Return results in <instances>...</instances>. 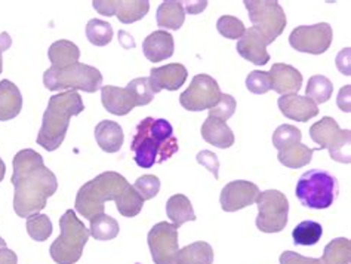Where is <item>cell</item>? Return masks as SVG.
<instances>
[{
    "label": "cell",
    "instance_id": "44dd1931",
    "mask_svg": "<svg viewBox=\"0 0 351 264\" xmlns=\"http://www.w3.org/2000/svg\"><path fill=\"white\" fill-rule=\"evenodd\" d=\"M175 43L172 34L166 30H157L147 36L143 42V51L147 60L152 62H160L173 56Z\"/></svg>",
    "mask_w": 351,
    "mask_h": 264
},
{
    "label": "cell",
    "instance_id": "5bb4252c",
    "mask_svg": "<svg viewBox=\"0 0 351 264\" xmlns=\"http://www.w3.org/2000/svg\"><path fill=\"white\" fill-rule=\"evenodd\" d=\"M153 122V117H145L136 126V132L134 135V140L131 144V150L135 154V163L140 168L149 169L154 163H157L160 156L159 144L156 143L153 135L150 132V126Z\"/></svg>",
    "mask_w": 351,
    "mask_h": 264
},
{
    "label": "cell",
    "instance_id": "8fae6325",
    "mask_svg": "<svg viewBox=\"0 0 351 264\" xmlns=\"http://www.w3.org/2000/svg\"><path fill=\"white\" fill-rule=\"evenodd\" d=\"M332 40H334V32L328 23L300 25L289 36V43L293 49L313 53V56L326 52L330 48Z\"/></svg>",
    "mask_w": 351,
    "mask_h": 264
},
{
    "label": "cell",
    "instance_id": "7a4b0ae2",
    "mask_svg": "<svg viewBox=\"0 0 351 264\" xmlns=\"http://www.w3.org/2000/svg\"><path fill=\"white\" fill-rule=\"evenodd\" d=\"M83 110H85V104L77 91H66V93L52 95L43 115L38 144L48 152L57 150L66 139L70 119Z\"/></svg>",
    "mask_w": 351,
    "mask_h": 264
},
{
    "label": "cell",
    "instance_id": "277c9868",
    "mask_svg": "<svg viewBox=\"0 0 351 264\" xmlns=\"http://www.w3.org/2000/svg\"><path fill=\"white\" fill-rule=\"evenodd\" d=\"M60 236L51 245L49 252L57 264H76L89 239V229L80 221L73 209L60 218Z\"/></svg>",
    "mask_w": 351,
    "mask_h": 264
},
{
    "label": "cell",
    "instance_id": "60d3db41",
    "mask_svg": "<svg viewBox=\"0 0 351 264\" xmlns=\"http://www.w3.org/2000/svg\"><path fill=\"white\" fill-rule=\"evenodd\" d=\"M236 99L233 95L230 94H221L219 101L210 108L209 110V116L217 117L219 121H228L236 112Z\"/></svg>",
    "mask_w": 351,
    "mask_h": 264
},
{
    "label": "cell",
    "instance_id": "5b68a950",
    "mask_svg": "<svg viewBox=\"0 0 351 264\" xmlns=\"http://www.w3.org/2000/svg\"><path fill=\"white\" fill-rule=\"evenodd\" d=\"M43 84L49 91H83L94 94L103 88V75L95 67L76 62L67 67H49L43 73Z\"/></svg>",
    "mask_w": 351,
    "mask_h": 264
},
{
    "label": "cell",
    "instance_id": "2e32d148",
    "mask_svg": "<svg viewBox=\"0 0 351 264\" xmlns=\"http://www.w3.org/2000/svg\"><path fill=\"white\" fill-rule=\"evenodd\" d=\"M101 101H103L106 110L114 116H125L131 113L135 107H140L135 93L129 86H103L101 88Z\"/></svg>",
    "mask_w": 351,
    "mask_h": 264
},
{
    "label": "cell",
    "instance_id": "8d00e7d4",
    "mask_svg": "<svg viewBox=\"0 0 351 264\" xmlns=\"http://www.w3.org/2000/svg\"><path fill=\"white\" fill-rule=\"evenodd\" d=\"M52 230V221L48 215L38 213L27 217V233L30 235L32 239L38 242L48 241Z\"/></svg>",
    "mask_w": 351,
    "mask_h": 264
},
{
    "label": "cell",
    "instance_id": "6da1fadb",
    "mask_svg": "<svg viewBox=\"0 0 351 264\" xmlns=\"http://www.w3.org/2000/svg\"><path fill=\"white\" fill-rule=\"evenodd\" d=\"M14 209L18 217L38 214L58 189L53 172L45 165L42 154L33 149L18 152L14 158Z\"/></svg>",
    "mask_w": 351,
    "mask_h": 264
},
{
    "label": "cell",
    "instance_id": "603a6c76",
    "mask_svg": "<svg viewBox=\"0 0 351 264\" xmlns=\"http://www.w3.org/2000/svg\"><path fill=\"white\" fill-rule=\"evenodd\" d=\"M23 110V95L11 80L0 82V122L11 121Z\"/></svg>",
    "mask_w": 351,
    "mask_h": 264
},
{
    "label": "cell",
    "instance_id": "7dc6e473",
    "mask_svg": "<svg viewBox=\"0 0 351 264\" xmlns=\"http://www.w3.org/2000/svg\"><path fill=\"white\" fill-rule=\"evenodd\" d=\"M350 91H351V85H346L343 89L339 91L338 94V99H337V104L341 108V110L350 113Z\"/></svg>",
    "mask_w": 351,
    "mask_h": 264
},
{
    "label": "cell",
    "instance_id": "b9f144b4",
    "mask_svg": "<svg viewBox=\"0 0 351 264\" xmlns=\"http://www.w3.org/2000/svg\"><path fill=\"white\" fill-rule=\"evenodd\" d=\"M134 189L136 190L140 196L144 200H150L154 196H157L160 190V180L159 177L152 176V174H147L138 178L134 184Z\"/></svg>",
    "mask_w": 351,
    "mask_h": 264
},
{
    "label": "cell",
    "instance_id": "cb8c5ba5",
    "mask_svg": "<svg viewBox=\"0 0 351 264\" xmlns=\"http://www.w3.org/2000/svg\"><path fill=\"white\" fill-rule=\"evenodd\" d=\"M202 136L206 143L218 149H228L234 144V134L230 130V126L212 116H208V119L203 122Z\"/></svg>",
    "mask_w": 351,
    "mask_h": 264
},
{
    "label": "cell",
    "instance_id": "7c38bea8",
    "mask_svg": "<svg viewBox=\"0 0 351 264\" xmlns=\"http://www.w3.org/2000/svg\"><path fill=\"white\" fill-rule=\"evenodd\" d=\"M154 264H177L178 229L171 223H157L147 236Z\"/></svg>",
    "mask_w": 351,
    "mask_h": 264
},
{
    "label": "cell",
    "instance_id": "d590c367",
    "mask_svg": "<svg viewBox=\"0 0 351 264\" xmlns=\"http://www.w3.org/2000/svg\"><path fill=\"white\" fill-rule=\"evenodd\" d=\"M86 38L95 47H106L113 39V27L103 20H90L86 24Z\"/></svg>",
    "mask_w": 351,
    "mask_h": 264
},
{
    "label": "cell",
    "instance_id": "d4e9b609",
    "mask_svg": "<svg viewBox=\"0 0 351 264\" xmlns=\"http://www.w3.org/2000/svg\"><path fill=\"white\" fill-rule=\"evenodd\" d=\"M95 140L107 153H116L122 149L125 134L122 126L113 121H103L95 126Z\"/></svg>",
    "mask_w": 351,
    "mask_h": 264
},
{
    "label": "cell",
    "instance_id": "3957f363",
    "mask_svg": "<svg viewBox=\"0 0 351 264\" xmlns=\"http://www.w3.org/2000/svg\"><path fill=\"white\" fill-rule=\"evenodd\" d=\"M128 186L129 183L123 176L114 171L103 172L79 189L75 204L76 211L92 220L95 215L104 213L107 200H116Z\"/></svg>",
    "mask_w": 351,
    "mask_h": 264
},
{
    "label": "cell",
    "instance_id": "ab89813d",
    "mask_svg": "<svg viewBox=\"0 0 351 264\" xmlns=\"http://www.w3.org/2000/svg\"><path fill=\"white\" fill-rule=\"evenodd\" d=\"M246 88L249 93L252 94H267L271 91V80L269 71H261V70H254L249 73L246 77Z\"/></svg>",
    "mask_w": 351,
    "mask_h": 264
},
{
    "label": "cell",
    "instance_id": "83f0119b",
    "mask_svg": "<svg viewBox=\"0 0 351 264\" xmlns=\"http://www.w3.org/2000/svg\"><path fill=\"white\" fill-rule=\"evenodd\" d=\"M319 150V149H310L308 145L302 144V143H293L288 147H285L279 150V154H277V159L285 165L286 168L291 169H298L308 165L313 158V153Z\"/></svg>",
    "mask_w": 351,
    "mask_h": 264
},
{
    "label": "cell",
    "instance_id": "30bf717a",
    "mask_svg": "<svg viewBox=\"0 0 351 264\" xmlns=\"http://www.w3.org/2000/svg\"><path fill=\"white\" fill-rule=\"evenodd\" d=\"M221 98L218 82L209 75H196L190 86L180 95L181 106L189 112L210 110Z\"/></svg>",
    "mask_w": 351,
    "mask_h": 264
},
{
    "label": "cell",
    "instance_id": "c3c4849f",
    "mask_svg": "<svg viewBox=\"0 0 351 264\" xmlns=\"http://www.w3.org/2000/svg\"><path fill=\"white\" fill-rule=\"evenodd\" d=\"M12 45V39L11 36H9L6 32H3L2 34H0V73L3 71V58H2V53L11 48Z\"/></svg>",
    "mask_w": 351,
    "mask_h": 264
},
{
    "label": "cell",
    "instance_id": "1f68e13d",
    "mask_svg": "<svg viewBox=\"0 0 351 264\" xmlns=\"http://www.w3.org/2000/svg\"><path fill=\"white\" fill-rule=\"evenodd\" d=\"M325 264H350L351 242L347 238H337L330 241L320 257Z\"/></svg>",
    "mask_w": 351,
    "mask_h": 264
},
{
    "label": "cell",
    "instance_id": "7bdbcfd3",
    "mask_svg": "<svg viewBox=\"0 0 351 264\" xmlns=\"http://www.w3.org/2000/svg\"><path fill=\"white\" fill-rule=\"evenodd\" d=\"M128 86L132 88V91L135 93L140 106H147V104H150L153 101L154 94H153V91H152V86H150L149 77L134 79V80L129 82Z\"/></svg>",
    "mask_w": 351,
    "mask_h": 264
},
{
    "label": "cell",
    "instance_id": "d6986e66",
    "mask_svg": "<svg viewBox=\"0 0 351 264\" xmlns=\"http://www.w3.org/2000/svg\"><path fill=\"white\" fill-rule=\"evenodd\" d=\"M277 106L285 117L295 122H308L319 115V106L314 104L310 98L298 94L282 95Z\"/></svg>",
    "mask_w": 351,
    "mask_h": 264
},
{
    "label": "cell",
    "instance_id": "681fc988",
    "mask_svg": "<svg viewBox=\"0 0 351 264\" xmlns=\"http://www.w3.org/2000/svg\"><path fill=\"white\" fill-rule=\"evenodd\" d=\"M0 264H18L16 254L9 248H0Z\"/></svg>",
    "mask_w": 351,
    "mask_h": 264
},
{
    "label": "cell",
    "instance_id": "4dcf8cb0",
    "mask_svg": "<svg viewBox=\"0 0 351 264\" xmlns=\"http://www.w3.org/2000/svg\"><path fill=\"white\" fill-rule=\"evenodd\" d=\"M90 221L89 235L97 241H113L117 238L120 232V226L113 217L107 215L106 213L95 215Z\"/></svg>",
    "mask_w": 351,
    "mask_h": 264
},
{
    "label": "cell",
    "instance_id": "f907efd6",
    "mask_svg": "<svg viewBox=\"0 0 351 264\" xmlns=\"http://www.w3.org/2000/svg\"><path fill=\"white\" fill-rule=\"evenodd\" d=\"M208 2H195V3H187V11L190 14H197L206 8Z\"/></svg>",
    "mask_w": 351,
    "mask_h": 264
},
{
    "label": "cell",
    "instance_id": "d6a6232c",
    "mask_svg": "<svg viewBox=\"0 0 351 264\" xmlns=\"http://www.w3.org/2000/svg\"><path fill=\"white\" fill-rule=\"evenodd\" d=\"M323 236V227L317 221H302L292 230L293 243L300 247H313Z\"/></svg>",
    "mask_w": 351,
    "mask_h": 264
},
{
    "label": "cell",
    "instance_id": "4316f807",
    "mask_svg": "<svg viewBox=\"0 0 351 264\" xmlns=\"http://www.w3.org/2000/svg\"><path fill=\"white\" fill-rule=\"evenodd\" d=\"M166 214L171 218L173 226L180 229L182 224L196 221V214L190 199L186 195H173L166 202Z\"/></svg>",
    "mask_w": 351,
    "mask_h": 264
},
{
    "label": "cell",
    "instance_id": "9a60e30c",
    "mask_svg": "<svg viewBox=\"0 0 351 264\" xmlns=\"http://www.w3.org/2000/svg\"><path fill=\"white\" fill-rule=\"evenodd\" d=\"M258 195H260V189L256 184L246 180H236L221 190L219 204L223 211L236 213L239 209L254 205Z\"/></svg>",
    "mask_w": 351,
    "mask_h": 264
},
{
    "label": "cell",
    "instance_id": "836d02e7",
    "mask_svg": "<svg viewBox=\"0 0 351 264\" xmlns=\"http://www.w3.org/2000/svg\"><path fill=\"white\" fill-rule=\"evenodd\" d=\"M114 202L117 206V211L126 218L136 217L141 213V209L144 206V199L131 184L125 189V192L120 195Z\"/></svg>",
    "mask_w": 351,
    "mask_h": 264
},
{
    "label": "cell",
    "instance_id": "8992f818",
    "mask_svg": "<svg viewBox=\"0 0 351 264\" xmlns=\"http://www.w3.org/2000/svg\"><path fill=\"white\" fill-rule=\"evenodd\" d=\"M338 180L323 169H310L300 177L295 195L302 206L326 209L338 196Z\"/></svg>",
    "mask_w": 351,
    "mask_h": 264
},
{
    "label": "cell",
    "instance_id": "e0dca14e",
    "mask_svg": "<svg viewBox=\"0 0 351 264\" xmlns=\"http://www.w3.org/2000/svg\"><path fill=\"white\" fill-rule=\"evenodd\" d=\"M189 76L187 69L182 64H168L163 67H153L150 71V86L153 94H159L160 91H178L186 84Z\"/></svg>",
    "mask_w": 351,
    "mask_h": 264
},
{
    "label": "cell",
    "instance_id": "bcb514c9",
    "mask_svg": "<svg viewBox=\"0 0 351 264\" xmlns=\"http://www.w3.org/2000/svg\"><path fill=\"white\" fill-rule=\"evenodd\" d=\"M350 48H346L337 57V67L346 76H350Z\"/></svg>",
    "mask_w": 351,
    "mask_h": 264
},
{
    "label": "cell",
    "instance_id": "f546056e",
    "mask_svg": "<svg viewBox=\"0 0 351 264\" xmlns=\"http://www.w3.org/2000/svg\"><path fill=\"white\" fill-rule=\"evenodd\" d=\"M48 57L53 67H67L76 64L80 57V51L75 43L70 40H58L51 45Z\"/></svg>",
    "mask_w": 351,
    "mask_h": 264
},
{
    "label": "cell",
    "instance_id": "52a82bcc",
    "mask_svg": "<svg viewBox=\"0 0 351 264\" xmlns=\"http://www.w3.org/2000/svg\"><path fill=\"white\" fill-rule=\"evenodd\" d=\"M310 136L319 144V150L329 152L330 159L339 163L351 162V131L341 130L334 117H322L310 128Z\"/></svg>",
    "mask_w": 351,
    "mask_h": 264
},
{
    "label": "cell",
    "instance_id": "f6af8a7d",
    "mask_svg": "<svg viewBox=\"0 0 351 264\" xmlns=\"http://www.w3.org/2000/svg\"><path fill=\"white\" fill-rule=\"evenodd\" d=\"M280 264H325L322 259H311V257H304L298 252L293 251H285L279 257Z\"/></svg>",
    "mask_w": 351,
    "mask_h": 264
},
{
    "label": "cell",
    "instance_id": "7402d4cb",
    "mask_svg": "<svg viewBox=\"0 0 351 264\" xmlns=\"http://www.w3.org/2000/svg\"><path fill=\"white\" fill-rule=\"evenodd\" d=\"M150 132L153 135V139L156 143L159 144L160 149V156L157 163H162L165 160L171 159L175 153L178 152L180 145L177 136L173 135V128L172 125L166 121V119H153L152 126H150Z\"/></svg>",
    "mask_w": 351,
    "mask_h": 264
},
{
    "label": "cell",
    "instance_id": "ee69618b",
    "mask_svg": "<svg viewBox=\"0 0 351 264\" xmlns=\"http://www.w3.org/2000/svg\"><path fill=\"white\" fill-rule=\"evenodd\" d=\"M196 160L200 163L202 167H205L209 172H212L214 174V177L218 180L219 174H218V169H219V160H218V156L210 150H202L197 153L196 156Z\"/></svg>",
    "mask_w": 351,
    "mask_h": 264
},
{
    "label": "cell",
    "instance_id": "f5cc1de1",
    "mask_svg": "<svg viewBox=\"0 0 351 264\" xmlns=\"http://www.w3.org/2000/svg\"><path fill=\"white\" fill-rule=\"evenodd\" d=\"M6 247V241L3 238H0V248H5Z\"/></svg>",
    "mask_w": 351,
    "mask_h": 264
},
{
    "label": "cell",
    "instance_id": "ba28073f",
    "mask_svg": "<svg viewBox=\"0 0 351 264\" xmlns=\"http://www.w3.org/2000/svg\"><path fill=\"white\" fill-rule=\"evenodd\" d=\"M249 18L263 34L267 45H271L283 33L286 27V14L276 0H245Z\"/></svg>",
    "mask_w": 351,
    "mask_h": 264
},
{
    "label": "cell",
    "instance_id": "74e56055",
    "mask_svg": "<svg viewBox=\"0 0 351 264\" xmlns=\"http://www.w3.org/2000/svg\"><path fill=\"white\" fill-rule=\"evenodd\" d=\"M273 145L277 150H282L293 143H301L302 134L293 125H280L273 134Z\"/></svg>",
    "mask_w": 351,
    "mask_h": 264
},
{
    "label": "cell",
    "instance_id": "ac0fdd59",
    "mask_svg": "<svg viewBox=\"0 0 351 264\" xmlns=\"http://www.w3.org/2000/svg\"><path fill=\"white\" fill-rule=\"evenodd\" d=\"M239 56L252 62L255 66H265L270 61V53L267 52V43L263 34L254 27L246 29L236 47Z\"/></svg>",
    "mask_w": 351,
    "mask_h": 264
},
{
    "label": "cell",
    "instance_id": "ffe728a7",
    "mask_svg": "<svg viewBox=\"0 0 351 264\" xmlns=\"http://www.w3.org/2000/svg\"><path fill=\"white\" fill-rule=\"evenodd\" d=\"M271 80V89L280 95L298 94L302 85V75L300 70L289 64H282L277 62L269 71Z\"/></svg>",
    "mask_w": 351,
    "mask_h": 264
},
{
    "label": "cell",
    "instance_id": "f1b7e54d",
    "mask_svg": "<svg viewBox=\"0 0 351 264\" xmlns=\"http://www.w3.org/2000/svg\"><path fill=\"white\" fill-rule=\"evenodd\" d=\"M214 257V250L210 245L199 241L180 250L177 264H212Z\"/></svg>",
    "mask_w": 351,
    "mask_h": 264
},
{
    "label": "cell",
    "instance_id": "484cf974",
    "mask_svg": "<svg viewBox=\"0 0 351 264\" xmlns=\"http://www.w3.org/2000/svg\"><path fill=\"white\" fill-rule=\"evenodd\" d=\"M186 21V9L177 0H165L157 8V25L166 30H180Z\"/></svg>",
    "mask_w": 351,
    "mask_h": 264
},
{
    "label": "cell",
    "instance_id": "f35d334b",
    "mask_svg": "<svg viewBox=\"0 0 351 264\" xmlns=\"http://www.w3.org/2000/svg\"><path fill=\"white\" fill-rule=\"evenodd\" d=\"M217 29H218L219 34L224 36L226 39L237 40L243 36L246 27L242 21L239 20V18L232 16V15H224L218 20Z\"/></svg>",
    "mask_w": 351,
    "mask_h": 264
},
{
    "label": "cell",
    "instance_id": "816d5d0a",
    "mask_svg": "<svg viewBox=\"0 0 351 264\" xmlns=\"http://www.w3.org/2000/svg\"><path fill=\"white\" fill-rule=\"evenodd\" d=\"M5 174H6V165H5V162L2 160V158H0V181L5 178Z\"/></svg>",
    "mask_w": 351,
    "mask_h": 264
},
{
    "label": "cell",
    "instance_id": "e575fe53",
    "mask_svg": "<svg viewBox=\"0 0 351 264\" xmlns=\"http://www.w3.org/2000/svg\"><path fill=\"white\" fill-rule=\"evenodd\" d=\"M334 93V85L326 76H311L306 88V95L314 104H325Z\"/></svg>",
    "mask_w": 351,
    "mask_h": 264
},
{
    "label": "cell",
    "instance_id": "4fadbf2b",
    "mask_svg": "<svg viewBox=\"0 0 351 264\" xmlns=\"http://www.w3.org/2000/svg\"><path fill=\"white\" fill-rule=\"evenodd\" d=\"M92 6L98 14L117 16L123 24L140 21L150 11V2L147 0H94Z\"/></svg>",
    "mask_w": 351,
    "mask_h": 264
},
{
    "label": "cell",
    "instance_id": "9c48e42d",
    "mask_svg": "<svg viewBox=\"0 0 351 264\" xmlns=\"http://www.w3.org/2000/svg\"><path fill=\"white\" fill-rule=\"evenodd\" d=\"M256 227L264 233H279L288 224L289 200L280 190H265L256 197Z\"/></svg>",
    "mask_w": 351,
    "mask_h": 264
}]
</instances>
